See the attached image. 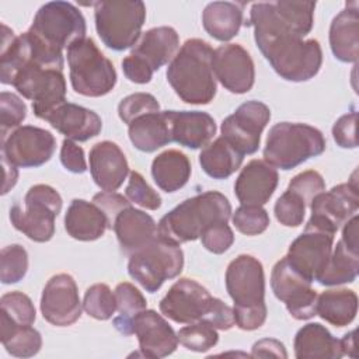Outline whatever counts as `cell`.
<instances>
[{"mask_svg":"<svg viewBox=\"0 0 359 359\" xmlns=\"http://www.w3.org/2000/svg\"><path fill=\"white\" fill-rule=\"evenodd\" d=\"M314 1L254 3L247 25L254 28V39L278 76L287 81L313 79L323 63L317 39L303 38L314 24Z\"/></svg>","mask_w":359,"mask_h":359,"instance_id":"cell-1","label":"cell"},{"mask_svg":"<svg viewBox=\"0 0 359 359\" xmlns=\"http://www.w3.org/2000/svg\"><path fill=\"white\" fill-rule=\"evenodd\" d=\"M212 46L199 38L184 42L168 63L167 80L175 94L187 104H209L216 95Z\"/></svg>","mask_w":359,"mask_h":359,"instance_id":"cell-2","label":"cell"},{"mask_svg":"<svg viewBox=\"0 0 359 359\" xmlns=\"http://www.w3.org/2000/svg\"><path fill=\"white\" fill-rule=\"evenodd\" d=\"M230 216L229 199L217 191H206L185 199L165 213L157 224L158 237L180 245L199 238L210 226L227 223Z\"/></svg>","mask_w":359,"mask_h":359,"instance_id":"cell-3","label":"cell"},{"mask_svg":"<svg viewBox=\"0 0 359 359\" xmlns=\"http://www.w3.org/2000/svg\"><path fill=\"white\" fill-rule=\"evenodd\" d=\"M325 150L323 133L307 123L279 122L273 125L264 147V160L272 167L292 170Z\"/></svg>","mask_w":359,"mask_h":359,"instance_id":"cell-4","label":"cell"},{"mask_svg":"<svg viewBox=\"0 0 359 359\" xmlns=\"http://www.w3.org/2000/svg\"><path fill=\"white\" fill-rule=\"evenodd\" d=\"M66 56L70 83L77 94L102 97L114 90L116 84L115 67L91 38H83L69 45Z\"/></svg>","mask_w":359,"mask_h":359,"instance_id":"cell-5","label":"cell"},{"mask_svg":"<svg viewBox=\"0 0 359 359\" xmlns=\"http://www.w3.org/2000/svg\"><path fill=\"white\" fill-rule=\"evenodd\" d=\"M95 29L102 43L116 52L133 48L140 38L146 20V6L135 1H97L94 3Z\"/></svg>","mask_w":359,"mask_h":359,"instance_id":"cell-6","label":"cell"},{"mask_svg":"<svg viewBox=\"0 0 359 359\" xmlns=\"http://www.w3.org/2000/svg\"><path fill=\"white\" fill-rule=\"evenodd\" d=\"M62 196L45 184L31 187L24 205L14 203L10 209L11 224L36 243H46L55 234V219L62 210Z\"/></svg>","mask_w":359,"mask_h":359,"instance_id":"cell-7","label":"cell"},{"mask_svg":"<svg viewBox=\"0 0 359 359\" xmlns=\"http://www.w3.org/2000/svg\"><path fill=\"white\" fill-rule=\"evenodd\" d=\"M184 266L180 245L157 237L153 243L129 255L128 273L143 289L157 292L168 279L178 276Z\"/></svg>","mask_w":359,"mask_h":359,"instance_id":"cell-8","label":"cell"},{"mask_svg":"<svg viewBox=\"0 0 359 359\" xmlns=\"http://www.w3.org/2000/svg\"><path fill=\"white\" fill-rule=\"evenodd\" d=\"M29 31L46 45L63 50L86 38L87 27L81 11L69 1H49L35 14Z\"/></svg>","mask_w":359,"mask_h":359,"instance_id":"cell-9","label":"cell"},{"mask_svg":"<svg viewBox=\"0 0 359 359\" xmlns=\"http://www.w3.org/2000/svg\"><path fill=\"white\" fill-rule=\"evenodd\" d=\"M271 287L276 299L285 303L289 314L296 320H309L317 307V292L311 287V280L297 272L286 257L279 259L271 273Z\"/></svg>","mask_w":359,"mask_h":359,"instance_id":"cell-10","label":"cell"},{"mask_svg":"<svg viewBox=\"0 0 359 359\" xmlns=\"http://www.w3.org/2000/svg\"><path fill=\"white\" fill-rule=\"evenodd\" d=\"M359 208V191L356 181V171L352 178L332 187L330 191H323L310 203L311 216L307 222L309 226L337 233V230L353 215Z\"/></svg>","mask_w":359,"mask_h":359,"instance_id":"cell-11","label":"cell"},{"mask_svg":"<svg viewBox=\"0 0 359 359\" xmlns=\"http://www.w3.org/2000/svg\"><path fill=\"white\" fill-rule=\"evenodd\" d=\"M121 334H135L142 356L164 358L171 355L178 345V337L167 320L154 310H142L130 320L114 325Z\"/></svg>","mask_w":359,"mask_h":359,"instance_id":"cell-12","label":"cell"},{"mask_svg":"<svg viewBox=\"0 0 359 359\" xmlns=\"http://www.w3.org/2000/svg\"><path fill=\"white\" fill-rule=\"evenodd\" d=\"M56 149L55 136L42 128L24 125L1 140V158L15 167H39L50 160Z\"/></svg>","mask_w":359,"mask_h":359,"instance_id":"cell-13","label":"cell"},{"mask_svg":"<svg viewBox=\"0 0 359 359\" xmlns=\"http://www.w3.org/2000/svg\"><path fill=\"white\" fill-rule=\"evenodd\" d=\"M271 119V109L261 101H247L222 122V136L243 156L258 150L261 133Z\"/></svg>","mask_w":359,"mask_h":359,"instance_id":"cell-14","label":"cell"},{"mask_svg":"<svg viewBox=\"0 0 359 359\" xmlns=\"http://www.w3.org/2000/svg\"><path fill=\"white\" fill-rule=\"evenodd\" d=\"M226 289L234 307L265 304V276L261 261L248 254L234 258L226 269Z\"/></svg>","mask_w":359,"mask_h":359,"instance_id":"cell-15","label":"cell"},{"mask_svg":"<svg viewBox=\"0 0 359 359\" xmlns=\"http://www.w3.org/2000/svg\"><path fill=\"white\" fill-rule=\"evenodd\" d=\"M332 243L334 233L306 224L304 231L289 245L286 258L297 272L313 282L324 271Z\"/></svg>","mask_w":359,"mask_h":359,"instance_id":"cell-16","label":"cell"},{"mask_svg":"<svg viewBox=\"0 0 359 359\" xmlns=\"http://www.w3.org/2000/svg\"><path fill=\"white\" fill-rule=\"evenodd\" d=\"M213 296L209 290L189 278L178 279L160 300V311L178 324L202 321Z\"/></svg>","mask_w":359,"mask_h":359,"instance_id":"cell-17","label":"cell"},{"mask_svg":"<svg viewBox=\"0 0 359 359\" xmlns=\"http://www.w3.org/2000/svg\"><path fill=\"white\" fill-rule=\"evenodd\" d=\"M81 306L72 275L57 273L46 282L41 296V313L48 323L56 327L72 325L80 318Z\"/></svg>","mask_w":359,"mask_h":359,"instance_id":"cell-18","label":"cell"},{"mask_svg":"<svg viewBox=\"0 0 359 359\" xmlns=\"http://www.w3.org/2000/svg\"><path fill=\"white\" fill-rule=\"evenodd\" d=\"M213 72L216 80L234 94L250 91L255 81V67L250 53L238 43H226L215 49Z\"/></svg>","mask_w":359,"mask_h":359,"instance_id":"cell-19","label":"cell"},{"mask_svg":"<svg viewBox=\"0 0 359 359\" xmlns=\"http://www.w3.org/2000/svg\"><path fill=\"white\" fill-rule=\"evenodd\" d=\"M90 172L97 184L105 192L116 191L129 174L128 160L121 147L109 140L95 143L90 150Z\"/></svg>","mask_w":359,"mask_h":359,"instance_id":"cell-20","label":"cell"},{"mask_svg":"<svg viewBox=\"0 0 359 359\" xmlns=\"http://www.w3.org/2000/svg\"><path fill=\"white\" fill-rule=\"evenodd\" d=\"M278 171L265 160H251L240 171L234 194L241 205H265L278 187Z\"/></svg>","mask_w":359,"mask_h":359,"instance_id":"cell-21","label":"cell"},{"mask_svg":"<svg viewBox=\"0 0 359 359\" xmlns=\"http://www.w3.org/2000/svg\"><path fill=\"white\" fill-rule=\"evenodd\" d=\"M112 229L122 252L128 255L142 250L158 237L154 219L132 205L118 213Z\"/></svg>","mask_w":359,"mask_h":359,"instance_id":"cell-22","label":"cell"},{"mask_svg":"<svg viewBox=\"0 0 359 359\" xmlns=\"http://www.w3.org/2000/svg\"><path fill=\"white\" fill-rule=\"evenodd\" d=\"M171 140L188 149L206 146L216 135V122L202 111H167Z\"/></svg>","mask_w":359,"mask_h":359,"instance_id":"cell-23","label":"cell"},{"mask_svg":"<svg viewBox=\"0 0 359 359\" xmlns=\"http://www.w3.org/2000/svg\"><path fill=\"white\" fill-rule=\"evenodd\" d=\"M45 121L73 142H86L95 137L102 129V121L98 114L72 102L57 107Z\"/></svg>","mask_w":359,"mask_h":359,"instance_id":"cell-24","label":"cell"},{"mask_svg":"<svg viewBox=\"0 0 359 359\" xmlns=\"http://www.w3.org/2000/svg\"><path fill=\"white\" fill-rule=\"evenodd\" d=\"M180 36L171 27H156L142 34L130 55L142 60L153 72L167 65L177 55Z\"/></svg>","mask_w":359,"mask_h":359,"instance_id":"cell-25","label":"cell"},{"mask_svg":"<svg viewBox=\"0 0 359 359\" xmlns=\"http://www.w3.org/2000/svg\"><path fill=\"white\" fill-rule=\"evenodd\" d=\"M359 8L358 1L346 3L334 17L330 27V46L334 56L345 63H356L359 57Z\"/></svg>","mask_w":359,"mask_h":359,"instance_id":"cell-26","label":"cell"},{"mask_svg":"<svg viewBox=\"0 0 359 359\" xmlns=\"http://www.w3.org/2000/svg\"><path fill=\"white\" fill-rule=\"evenodd\" d=\"M65 229L70 237L79 241H94L109 229V222L104 210L94 202L73 199L65 215Z\"/></svg>","mask_w":359,"mask_h":359,"instance_id":"cell-27","label":"cell"},{"mask_svg":"<svg viewBox=\"0 0 359 359\" xmlns=\"http://www.w3.org/2000/svg\"><path fill=\"white\" fill-rule=\"evenodd\" d=\"M294 356L297 359H339L344 356L341 339L320 323H309L303 325L293 342Z\"/></svg>","mask_w":359,"mask_h":359,"instance_id":"cell-28","label":"cell"},{"mask_svg":"<svg viewBox=\"0 0 359 359\" xmlns=\"http://www.w3.org/2000/svg\"><path fill=\"white\" fill-rule=\"evenodd\" d=\"M128 135L132 144L144 153L156 151L168 144L172 140L167 111L150 112L136 118L128 125Z\"/></svg>","mask_w":359,"mask_h":359,"instance_id":"cell-29","label":"cell"},{"mask_svg":"<svg viewBox=\"0 0 359 359\" xmlns=\"http://www.w3.org/2000/svg\"><path fill=\"white\" fill-rule=\"evenodd\" d=\"M202 24L212 38L222 42L230 41L243 25V6L231 1L209 3L202 13Z\"/></svg>","mask_w":359,"mask_h":359,"instance_id":"cell-30","label":"cell"},{"mask_svg":"<svg viewBox=\"0 0 359 359\" xmlns=\"http://www.w3.org/2000/svg\"><path fill=\"white\" fill-rule=\"evenodd\" d=\"M151 177L164 192L181 189L191 177L189 158L180 150L170 149L154 157L151 163Z\"/></svg>","mask_w":359,"mask_h":359,"instance_id":"cell-31","label":"cell"},{"mask_svg":"<svg viewBox=\"0 0 359 359\" xmlns=\"http://www.w3.org/2000/svg\"><path fill=\"white\" fill-rule=\"evenodd\" d=\"M243 157L241 153L220 136L202 149L199 164L209 177L215 180H226L240 168Z\"/></svg>","mask_w":359,"mask_h":359,"instance_id":"cell-32","label":"cell"},{"mask_svg":"<svg viewBox=\"0 0 359 359\" xmlns=\"http://www.w3.org/2000/svg\"><path fill=\"white\" fill-rule=\"evenodd\" d=\"M358 311V296L351 289H328L318 294L316 313L335 327L351 324Z\"/></svg>","mask_w":359,"mask_h":359,"instance_id":"cell-33","label":"cell"},{"mask_svg":"<svg viewBox=\"0 0 359 359\" xmlns=\"http://www.w3.org/2000/svg\"><path fill=\"white\" fill-rule=\"evenodd\" d=\"M0 338L6 351L17 358H31L41 351V334L31 325L15 324L4 311L0 314Z\"/></svg>","mask_w":359,"mask_h":359,"instance_id":"cell-34","label":"cell"},{"mask_svg":"<svg viewBox=\"0 0 359 359\" xmlns=\"http://www.w3.org/2000/svg\"><path fill=\"white\" fill-rule=\"evenodd\" d=\"M359 271V254L348 248L339 240L330 255L324 271L316 279L323 286H338L351 283L356 279Z\"/></svg>","mask_w":359,"mask_h":359,"instance_id":"cell-35","label":"cell"},{"mask_svg":"<svg viewBox=\"0 0 359 359\" xmlns=\"http://www.w3.org/2000/svg\"><path fill=\"white\" fill-rule=\"evenodd\" d=\"M83 310L95 320H109L116 311L115 293L105 283H95L84 293Z\"/></svg>","mask_w":359,"mask_h":359,"instance_id":"cell-36","label":"cell"},{"mask_svg":"<svg viewBox=\"0 0 359 359\" xmlns=\"http://www.w3.org/2000/svg\"><path fill=\"white\" fill-rule=\"evenodd\" d=\"M28 271V254L20 244H11L0 252V279L4 285L20 282Z\"/></svg>","mask_w":359,"mask_h":359,"instance_id":"cell-37","label":"cell"},{"mask_svg":"<svg viewBox=\"0 0 359 359\" xmlns=\"http://www.w3.org/2000/svg\"><path fill=\"white\" fill-rule=\"evenodd\" d=\"M177 337L182 346L194 352H206L219 341L216 328L202 321L187 324L177 332Z\"/></svg>","mask_w":359,"mask_h":359,"instance_id":"cell-38","label":"cell"},{"mask_svg":"<svg viewBox=\"0 0 359 359\" xmlns=\"http://www.w3.org/2000/svg\"><path fill=\"white\" fill-rule=\"evenodd\" d=\"M114 293L116 299V310L119 313V316L114 318V325L130 320L147 306V302L142 292L129 282L119 283L115 287Z\"/></svg>","mask_w":359,"mask_h":359,"instance_id":"cell-39","label":"cell"},{"mask_svg":"<svg viewBox=\"0 0 359 359\" xmlns=\"http://www.w3.org/2000/svg\"><path fill=\"white\" fill-rule=\"evenodd\" d=\"M233 224L245 236H257L268 229L269 215L262 206L241 205L233 215Z\"/></svg>","mask_w":359,"mask_h":359,"instance_id":"cell-40","label":"cell"},{"mask_svg":"<svg viewBox=\"0 0 359 359\" xmlns=\"http://www.w3.org/2000/svg\"><path fill=\"white\" fill-rule=\"evenodd\" d=\"M0 130L1 140L14 129L20 128L21 122L27 116V105L25 102L14 93L1 91L0 94Z\"/></svg>","mask_w":359,"mask_h":359,"instance_id":"cell-41","label":"cell"},{"mask_svg":"<svg viewBox=\"0 0 359 359\" xmlns=\"http://www.w3.org/2000/svg\"><path fill=\"white\" fill-rule=\"evenodd\" d=\"M4 311L18 325H32L35 321V307L31 299L22 292H8L0 299Z\"/></svg>","mask_w":359,"mask_h":359,"instance_id":"cell-42","label":"cell"},{"mask_svg":"<svg viewBox=\"0 0 359 359\" xmlns=\"http://www.w3.org/2000/svg\"><path fill=\"white\" fill-rule=\"evenodd\" d=\"M160 104L154 95L149 93H135L125 97L118 105V115L121 121L129 125L136 118L150 114L158 112Z\"/></svg>","mask_w":359,"mask_h":359,"instance_id":"cell-43","label":"cell"},{"mask_svg":"<svg viewBox=\"0 0 359 359\" xmlns=\"http://www.w3.org/2000/svg\"><path fill=\"white\" fill-rule=\"evenodd\" d=\"M276 220L286 227H299L304 220L306 203L300 196L290 191H285L273 206Z\"/></svg>","mask_w":359,"mask_h":359,"instance_id":"cell-44","label":"cell"},{"mask_svg":"<svg viewBox=\"0 0 359 359\" xmlns=\"http://www.w3.org/2000/svg\"><path fill=\"white\" fill-rule=\"evenodd\" d=\"M125 195L130 203L139 205L149 210H157L161 206L160 195L146 182L143 175L137 171L129 172V182Z\"/></svg>","mask_w":359,"mask_h":359,"instance_id":"cell-45","label":"cell"},{"mask_svg":"<svg viewBox=\"0 0 359 359\" xmlns=\"http://www.w3.org/2000/svg\"><path fill=\"white\" fill-rule=\"evenodd\" d=\"M287 191L300 196L303 199V202L306 203V206H310L314 196H317L320 192L325 191V182L320 172H317L314 170H307V171H303V172L294 175L290 180V182L287 185Z\"/></svg>","mask_w":359,"mask_h":359,"instance_id":"cell-46","label":"cell"},{"mask_svg":"<svg viewBox=\"0 0 359 359\" xmlns=\"http://www.w3.org/2000/svg\"><path fill=\"white\" fill-rule=\"evenodd\" d=\"M201 241L208 251L213 254H223L231 247L234 234L227 223H217L202 233Z\"/></svg>","mask_w":359,"mask_h":359,"instance_id":"cell-47","label":"cell"},{"mask_svg":"<svg viewBox=\"0 0 359 359\" xmlns=\"http://www.w3.org/2000/svg\"><path fill=\"white\" fill-rule=\"evenodd\" d=\"M356 111L342 115L332 126V136L335 143L344 149H355L358 146L356 140Z\"/></svg>","mask_w":359,"mask_h":359,"instance_id":"cell-48","label":"cell"},{"mask_svg":"<svg viewBox=\"0 0 359 359\" xmlns=\"http://www.w3.org/2000/svg\"><path fill=\"white\" fill-rule=\"evenodd\" d=\"M202 323H206L216 330H230L231 327L236 325L234 311L220 299L213 297L202 318Z\"/></svg>","mask_w":359,"mask_h":359,"instance_id":"cell-49","label":"cell"},{"mask_svg":"<svg viewBox=\"0 0 359 359\" xmlns=\"http://www.w3.org/2000/svg\"><path fill=\"white\" fill-rule=\"evenodd\" d=\"M236 325L244 331H254L259 328L266 320V306L251 307H233Z\"/></svg>","mask_w":359,"mask_h":359,"instance_id":"cell-50","label":"cell"},{"mask_svg":"<svg viewBox=\"0 0 359 359\" xmlns=\"http://www.w3.org/2000/svg\"><path fill=\"white\" fill-rule=\"evenodd\" d=\"M62 165L74 174H83L87 170V163L83 149L70 139H65L60 147Z\"/></svg>","mask_w":359,"mask_h":359,"instance_id":"cell-51","label":"cell"},{"mask_svg":"<svg viewBox=\"0 0 359 359\" xmlns=\"http://www.w3.org/2000/svg\"><path fill=\"white\" fill-rule=\"evenodd\" d=\"M93 202L97 206H100L104 210V213L107 215L108 222H109V229H112L118 213L122 209L130 206L129 199L125 198L123 195L116 194V192H105V191H102L100 194H95L94 198H93Z\"/></svg>","mask_w":359,"mask_h":359,"instance_id":"cell-52","label":"cell"},{"mask_svg":"<svg viewBox=\"0 0 359 359\" xmlns=\"http://www.w3.org/2000/svg\"><path fill=\"white\" fill-rule=\"evenodd\" d=\"M122 70H123V74L126 76V79L136 84L149 83L154 73L149 66H146L142 60H139L133 55H128L122 60Z\"/></svg>","mask_w":359,"mask_h":359,"instance_id":"cell-53","label":"cell"},{"mask_svg":"<svg viewBox=\"0 0 359 359\" xmlns=\"http://www.w3.org/2000/svg\"><path fill=\"white\" fill-rule=\"evenodd\" d=\"M251 356L252 358H268V356L287 358V353L280 341L272 339V338H264L252 345Z\"/></svg>","mask_w":359,"mask_h":359,"instance_id":"cell-54","label":"cell"},{"mask_svg":"<svg viewBox=\"0 0 359 359\" xmlns=\"http://www.w3.org/2000/svg\"><path fill=\"white\" fill-rule=\"evenodd\" d=\"M344 244L351 248L352 251H359V243H358V216L353 215L344 223L342 229V238Z\"/></svg>","mask_w":359,"mask_h":359,"instance_id":"cell-55","label":"cell"},{"mask_svg":"<svg viewBox=\"0 0 359 359\" xmlns=\"http://www.w3.org/2000/svg\"><path fill=\"white\" fill-rule=\"evenodd\" d=\"M3 161V167H4V184H3V191L1 194L6 195L17 182V178H18V171H17V167L13 165L11 163H8L7 160L1 158Z\"/></svg>","mask_w":359,"mask_h":359,"instance_id":"cell-56","label":"cell"},{"mask_svg":"<svg viewBox=\"0 0 359 359\" xmlns=\"http://www.w3.org/2000/svg\"><path fill=\"white\" fill-rule=\"evenodd\" d=\"M341 345H342V351H344V355H349L352 358L356 356L355 353V331H351L348 334L344 335V338L341 339Z\"/></svg>","mask_w":359,"mask_h":359,"instance_id":"cell-57","label":"cell"}]
</instances>
